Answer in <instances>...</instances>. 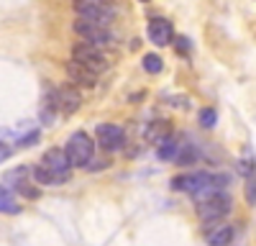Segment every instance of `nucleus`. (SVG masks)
Instances as JSON below:
<instances>
[{"instance_id": "39448f33", "label": "nucleus", "mask_w": 256, "mask_h": 246, "mask_svg": "<svg viewBox=\"0 0 256 246\" xmlns=\"http://www.w3.org/2000/svg\"><path fill=\"white\" fill-rule=\"evenodd\" d=\"M72 59H77L80 64H84L88 70H92V72H105L110 67V59H108V54H105L102 49H98V46H90V44H77L74 49H72Z\"/></svg>"}, {"instance_id": "9b49d317", "label": "nucleus", "mask_w": 256, "mask_h": 246, "mask_svg": "<svg viewBox=\"0 0 256 246\" xmlns=\"http://www.w3.org/2000/svg\"><path fill=\"white\" fill-rule=\"evenodd\" d=\"M64 72H67V77L74 82V85H80V88L92 90L98 85V72H92V70H88L84 64H80L77 59H70L67 64H64Z\"/></svg>"}, {"instance_id": "4be33fe9", "label": "nucleus", "mask_w": 256, "mask_h": 246, "mask_svg": "<svg viewBox=\"0 0 256 246\" xmlns=\"http://www.w3.org/2000/svg\"><path fill=\"white\" fill-rule=\"evenodd\" d=\"M38 136H41L38 131H31L28 136H24V138H20V141H18V146H34V144L38 141Z\"/></svg>"}, {"instance_id": "393cba45", "label": "nucleus", "mask_w": 256, "mask_h": 246, "mask_svg": "<svg viewBox=\"0 0 256 246\" xmlns=\"http://www.w3.org/2000/svg\"><path fill=\"white\" fill-rule=\"evenodd\" d=\"M77 3H110V0H77Z\"/></svg>"}, {"instance_id": "f8f14e48", "label": "nucleus", "mask_w": 256, "mask_h": 246, "mask_svg": "<svg viewBox=\"0 0 256 246\" xmlns=\"http://www.w3.org/2000/svg\"><path fill=\"white\" fill-rule=\"evenodd\" d=\"M166 136H172V123L164 120V118H156V120H152L146 126V141L148 144H159Z\"/></svg>"}, {"instance_id": "f3484780", "label": "nucleus", "mask_w": 256, "mask_h": 246, "mask_svg": "<svg viewBox=\"0 0 256 246\" xmlns=\"http://www.w3.org/2000/svg\"><path fill=\"white\" fill-rule=\"evenodd\" d=\"M26 177H31V167H13V170H8V172H6L3 182L8 184V188H13L16 182L26 180Z\"/></svg>"}, {"instance_id": "4468645a", "label": "nucleus", "mask_w": 256, "mask_h": 246, "mask_svg": "<svg viewBox=\"0 0 256 246\" xmlns=\"http://www.w3.org/2000/svg\"><path fill=\"white\" fill-rule=\"evenodd\" d=\"M156 146H159V149H156V156H159L162 162H172L174 154H177V149H180V144H177L174 138H169V136H166L164 141L156 144Z\"/></svg>"}, {"instance_id": "0eeeda50", "label": "nucleus", "mask_w": 256, "mask_h": 246, "mask_svg": "<svg viewBox=\"0 0 256 246\" xmlns=\"http://www.w3.org/2000/svg\"><path fill=\"white\" fill-rule=\"evenodd\" d=\"M52 100H54V108L59 116H72L80 110L82 106V95L72 88V85H62L52 92Z\"/></svg>"}, {"instance_id": "ddd939ff", "label": "nucleus", "mask_w": 256, "mask_h": 246, "mask_svg": "<svg viewBox=\"0 0 256 246\" xmlns=\"http://www.w3.org/2000/svg\"><path fill=\"white\" fill-rule=\"evenodd\" d=\"M18 210H20V205L16 202L8 184H0V213H18Z\"/></svg>"}, {"instance_id": "f257e3e1", "label": "nucleus", "mask_w": 256, "mask_h": 246, "mask_svg": "<svg viewBox=\"0 0 256 246\" xmlns=\"http://www.w3.org/2000/svg\"><path fill=\"white\" fill-rule=\"evenodd\" d=\"M230 208H233V200H230V195L223 192V190L210 192V195H205V198H198V202H195L198 218H200L202 223H216V220L226 218V216L230 213Z\"/></svg>"}, {"instance_id": "a878e982", "label": "nucleus", "mask_w": 256, "mask_h": 246, "mask_svg": "<svg viewBox=\"0 0 256 246\" xmlns=\"http://www.w3.org/2000/svg\"><path fill=\"white\" fill-rule=\"evenodd\" d=\"M141 3H148V0H141Z\"/></svg>"}, {"instance_id": "aec40b11", "label": "nucleus", "mask_w": 256, "mask_h": 246, "mask_svg": "<svg viewBox=\"0 0 256 246\" xmlns=\"http://www.w3.org/2000/svg\"><path fill=\"white\" fill-rule=\"evenodd\" d=\"M216 123H218L216 108H202V110H200V126H202V128H212Z\"/></svg>"}, {"instance_id": "6ab92c4d", "label": "nucleus", "mask_w": 256, "mask_h": 246, "mask_svg": "<svg viewBox=\"0 0 256 246\" xmlns=\"http://www.w3.org/2000/svg\"><path fill=\"white\" fill-rule=\"evenodd\" d=\"M141 64H144V70H146L148 74H159V72L164 70V62H162L159 54H146Z\"/></svg>"}, {"instance_id": "2eb2a0df", "label": "nucleus", "mask_w": 256, "mask_h": 246, "mask_svg": "<svg viewBox=\"0 0 256 246\" xmlns=\"http://www.w3.org/2000/svg\"><path fill=\"white\" fill-rule=\"evenodd\" d=\"M13 190H16L18 195L28 198V200H38V198H41V190L34 188V184L28 182V177H26V180H20V182H16V184H13Z\"/></svg>"}, {"instance_id": "20e7f679", "label": "nucleus", "mask_w": 256, "mask_h": 246, "mask_svg": "<svg viewBox=\"0 0 256 246\" xmlns=\"http://www.w3.org/2000/svg\"><path fill=\"white\" fill-rule=\"evenodd\" d=\"M41 167H44L52 177V184H67L72 180V164L64 156V149H49L41 156Z\"/></svg>"}, {"instance_id": "b1692460", "label": "nucleus", "mask_w": 256, "mask_h": 246, "mask_svg": "<svg viewBox=\"0 0 256 246\" xmlns=\"http://www.w3.org/2000/svg\"><path fill=\"white\" fill-rule=\"evenodd\" d=\"M8 156H10V146H6V144L0 141V162H6Z\"/></svg>"}, {"instance_id": "423d86ee", "label": "nucleus", "mask_w": 256, "mask_h": 246, "mask_svg": "<svg viewBox=\"0 0 256 246\" xmlns=\"http://www.w3.org/2000/svg\"><path fill=\"white\" fill-rule=\"evenodd\" d=\"M74 10L80 18L92 20V24H100V26H110L116 18V8L110 3H77L74 0Z\"/></svg>"}, {"instance_id": "7ed1b4c3", "label": "nucleus", "mask_w": 256, "mask_h": 246, "mask_svg": "<svg viewBox=\"0 0 256 246\" xmlns=\"http://www.w3.org/2000/svg\"><path fill=\"white\" fill-rule=\"evenodd\" d=\"M64 156L72 167H88L95 156V141L88 131H74L67 141V149H64Z\"/></svg>"}, {"instance_id": "5701e85b", "label": "nucleus", "mask_w": 256, "mask_h": 246, "mask_svg": "<svg viewBox=\"0 0 256 246\" xmlns=\"http://www.w3.org/2000/svg\"><path fill=\"white\" fill-rule=\"evenodd\" d=\"M246 202H248V205H254V202H256V190H254V177H248V182H246Z\"/></svg>"}, {"instance_id": "1a4fd4ad", "label": "nucleus", "mask_w": 256, "mask_h": 246, "mask_svg": "<svg viewBox=\"0 0 256 246\" xmlns=\"http://www.w3.org/2000/svg\"><path fill=\"white\" fill-rule=\"evenodd\" d=\"M210 182V172H190V174H180L172 180V188L180 192H190V195H198L200 190H205ZM216 188V184H212Z\"/></svg>"}, {"instance_id": "a211bd4d", "label": "nucleus", "mask_w": 256, "mask_h": 246, "mask_svg": "<svg viewBox=\"0 0 256 246\" xmlns=\"http://www.w3.org/2000/svg\"><path fill=\"white\" fill-rule=\"evenodd\" d=\"M172 162H174V164H182V167H187V164H195V162H198V152L192 149V146L177 149V154H174Z\"/></svg>"}, {"instance_id": "dca6fc26", "label": "nucleus", "mask_w": 256, "mask_h": 246, "mask_svg": "<svg viewBox=\"0 0 256 246\" xmlns=\"http://www.w3.org/2000/svg\"><path fill=\"white\" fill-rule=\"evenodd\" d=\"M208 241H210V244H216V246H226V244L233 241V228H230V226H223V228L212 231V234L208 236Z\"/></svg>"}, {"instance_id": "412c9836", "label": "nucleus", "mask_w": 256, "mask_h": 246, "mask_svg": "<svg viewBox=\"0 0 256 246\" xmlns=\"http://www.w3.org/2000/svg\"><path fill=\"white\" fill-rule=\"evenodd\" d=\"M172 44H174V49H177L180 54H190V52H192V41H190L187 36H174Z\"/></svg>"}, {"instance_id": "6e6552de", "label": "nucleus", "mask_w": 256, "mask_h": 246, "mask_svg": "<svg viewBox=\"0 0 256 246\" xmlns=\"http://www.w3.org/2000/svg\"><path fill=\"white\" fill-rule=\"evenodd\" d=\"M95 136H98V146L105 152H118L126 144V131L116 123H100L95 128Z\"/></svg>"}, {"instance_id": "9d476101", "label": "nucleus", "mask_w": 256, "mask_h": 246, "mask_svg": "<svg viewBox=\"0 0 256 246\" xmlns=\"http://www.w3.org/2000/svg\"><path fill=\"white\" fill-rule=\"evenodd\" d=\"M146 36L154 46H166V44H172V38H174V28L166 18H152L146 26Z\"/></svg>"}, {"instance_id": "f03ea898", "label": "nucleus", "mask_w": 256, "mask_h": 246, "mask_svg": "<svg viewBox=\"0 0 256 246\" xmlns=\"http://www.w3.org/2000/svg\"><path fill=\"white\" fill-rule=\"evenodd\" d=\"M74 34L90 46H98V49H116L118 41L116 36L108 31V26H100V24H92V20H84V18H77L74 20Z\"/></svg>"}]
</instances>
